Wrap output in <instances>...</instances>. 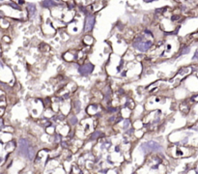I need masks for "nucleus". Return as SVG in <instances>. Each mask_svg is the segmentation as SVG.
<instances>
[{
  "instance_id": "nucleus-9",
  "label": "nucleus",
  "mask_w": 198,
  "mask_h": 174,
  "mask_svg": "<svg viewBox=\"0 0 198 174\" xmlns=\"http://www.w3.org/2000/svg\"><path fill=\"white\" fill-rule=\"evenodd\" d=\"M129 127H130V120L126 119L124 121V124H123V129H124V130H127V129H129Z\"/></svg>"
},
{
  "instance_id": "nucleus-14",
  "label": "nucleus",
  "mask_w": 198,
  "mask_h": 174,
  "mask_svg": "<svg viewBox=\"0 0 198 174\" xmlns=\"http://www.w3.org/2000/svg\"><path fill=\"white\" fill-rule=\"evenodd\" d=\"M175 1H176V2H179V3H181V2H183V1H184V0H175Z\"/></svg>"
},
{
  "instance_id": "nucleus-11",
  "label": "nucleus",
  "mask_w": 198,
  "mask_h": 174,
  "mask_svg": "<svg viewBox=\"0 0 198 174\" xmlns=\"http://www.w3.org/2000/svg\"><path fill=\"white\" fill-rule=\"evenodd\" d=\"M71 122H72V124H76V123H77V119H74V117H73V118L71 119Z\"/></svg>"
},
{
  "instance_id": "nucleus-8",
  "label": "nucleus",
  "mask_w": 198,
  "mask_h": 174,
  "mask_svg": "<svg viewBox=\"0 0 198 174\" xmlns=\"http://www.w3.org/2000/svg\"><path fill=\"white\" fill-rule=\"evenodd\" d=\"M103 136V134H101V132H95V133L92 134L91 139H98L99 136Z\"/></svg>"
},
{
  "instance_id": "nucleus-12",
  "label": "nucleus",
  "mask_w": 198,
  "mask_h": 174,
  "mask_svg": "<svg viewBox=\"0 0 198 174\" xmlns=\"http://www.w3.org/2000/svg\"><path fill=\"white\" fill-rule=\"evenodd\" d=\"M193 59H198V52H195V54L193 56Z\"/></svg>"
},
{
  "instance_id": "nucleus-3",
  "label": "nucleus",
  "mask_w": 198,
  "mask_h": 174,
  "mask_svg": "<svg viewBox=\"0 0 198 174\" xmlns=\"http://www.w3.org/2000/svg\"><path fill=\"white\" fill-rule=\"evenodd\" d=\"M161 149H163V148H161V146H160V143H158L157 141H154V140L145 142V143H143V144L141 145V150L144 153L150 152V151L158 152V151H160Z\"/></svg>"
},
{
  "instance_id": "nucleus-13",
  "label": "nucleus",
  "mask_w": 198,
  "mask_h": 174,
  "mask_svg": "<svg viewBox=\"0 0 198 174\" xmlns=\"http://www.w3.org/2000/svg\"><path fill=\"white\" fill-rule=\"evenodd\" d=\"M146 3H150V2H153V1H155V0H144Z\"/></svg>"
},
{
  "instance_id": "nucleus-10",
  "label": "nucleus",
  "mask_w": 198,
  "mask_h": 174,
  "mask_svg": "<svg viewBox=\"0 0 198 174\" xmlns=\"http://www.w3.org/2000/svg\"><path fill=\"white\" fill-rule=\"evenodd\" d=\"M11 6H12V7H13L14 9H17V10H20V7H19V5H17V3H16V4H14V3H11V4H10Z\"/></svg>"
},
{
  "instance_id": "nucleus-2",
  "label": "nucleus",
  "mask_w": 198,
  "mask_h": 174,
  "mask_svg": "<svg viewBox=\"0 0 198 174\" xmlns=\"http://www.w3.org/2000/svg\"><path fill=\"white\" fill-rule=\"evenodd\" d=\"M153 46V42L150 41V40H147V41H134L133 43V47L134 49H136L137 50H139V52H147L148 49H150Z\"/></svg>"
},
{
  "instance_id": "nucleus-5",
  "label": "nucleus",
  "mask_w": 198,
  "mask_h": 174,
  "mask_svg": "<svg viewBox=\"0 0 198 174\" xmlns=\"http://www.w3.org/2000/svg\"><path fill=\"white\" fill-rule=\"evenodd\" d=\"M93 70H94V66H93L91 63H87V64L80 66L79 68V74H82V76H88L89 74L92 73Z\"/></svg>"
},
{
  "instance_id": "nucleus-7",
  "label": "nucleus",
  "mask_w": 198,
  "mask_h": 174,
  "mask_svg": "<svg viewBox=\"0 0 198 174\" xmlns=\"http://www.w3.org/2000/svg\"><path fill=\"white\" fill-rule=\"evenodd\" d=\"M43 6L44 8L49 9V8H52V7H54V6H56V3L53 1V0H44Z\"/></svg>"
},
{
  "instance_id": "nucleus-1",
  "label": "nucleus",
  "mask_w": 198,
  "mask_h": 174,
  "mask_svg": "<svg viewBox=\"0 0 198 174\" xmlns=\"http://www.w3.org/2000/svg\"><path fill=\"white\" fill-rule=\"evenodd\" d=\"M19 153L22 154L23 157L29 159V160H31L33 158V156H34V151H33V149H31V147H30L28 141L26 139H20L19 140Z\"/></svg>"
},
{
  "instance_id": "nucleus-6",
  "label": "nucleus",
  "mask_w": 198,
  "mask_h": 174,
  "mask_svg": "<svg viewBox=\"0 0 198 174\" xmlns=\"http://www.w3.org/2000/svg\"><path fill=\"white\" fill-rule=\"evenodd\" d=\"M27 10H28V13H29V16L30 17H33L35 16V14L37 13V9H36V6L35 4H33V3H29L27 5Z\"/></svg>"
},
{
  "instance_id": "nucleus-15",
  "label": "nucleus",
  "mask_w": 198,
  "mask_h": 174,
  "mask_svg": "<svg viewBox=\"0 0 198 174\" xmlns=\"http://www.w3.org/2000/svg\"><path fill=\"white\" fill-rule=\"evenodd\" d=\"M1 1H3V0H1Z\"/></svg>"
},
{
  "instance_id": "nucleus-4",
  "label": "nucleus",
  "mask_w": 198,
  "mask_h": 174,
  "mask_svg": "<svg viewBox=\"0 0 198 174\" xmlns=\"http://www.w3.org/2000/svg\"><path fill=\"white\" fill-rule=\"evenodd\" d=\"M95 23V17L93 15H87L85 17V23H84V32H90L94 27Z\"/></svg>"
}]
</instances>
